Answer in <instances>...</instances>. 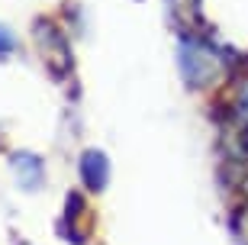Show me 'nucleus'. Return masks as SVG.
I'll use <instances>...</instances> for the list:
<instances>
[{
	"instance_id": "f257e3e1",
	"label": "nucleus",
	"mask_w": 248,
	"mask_h": 245,
	"mask_svg": "<svg viewBox=\"0 0 248 245\" xmlns=\"http://www.w3.org/2000/svg\"><path fill=\"white\" fill-rule=\"evenodd\" d=\"M81 168L91 174V184H103V178H107V162H103L100 152H91V155L81 162Z\"/></svg>"
},
{
	"instance_id": "f03ea898",
	"label": "nucleus",
	"mask_w": 248,
	"mask_h": 245,
	"mask_svg": "<svg viewBox=\"0 0 248 245\" xmlns=\"http://www.w3.org/2000/svg\"><path fill=\"white\" fill-rule=\"evenodd\" d=\"M10 49H13V36H10L7 29L0 26V55H7V52H10Z\"/></svg>"
}]
</instances>
